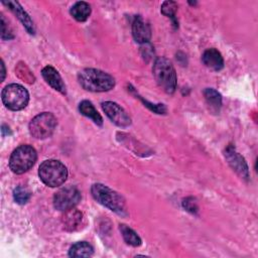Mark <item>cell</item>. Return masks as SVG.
<instances>
[{
  "label": "cell",
  "instance_id": "6da1fadb",
  "mask_svg": "<svg viewBox=\"0 0 258 258\" xmlns=\"http://www.w3.org/2000/svg\"><path fill=\"white\" fill-rule=\"evenodd\" d=\"M80 85L90 92H107L114 88L115 79L101 70L84 69L78 74Z\"/></svg>",
  "mask_w": 258,
  "mask_h": 258
},
{
  "label": "cell",
  "instance_id": "7a4b0ae2",
  "mask_svg": "<svg viewBox=\"0 0 258 258\" xmlns=\"http://www.w3.org/2000/svg\"><path fill=\"white\" fill-rule=\"evenodd\" d=\"M91 192L99 204L108 208L110 211L120 216L127 215L125 200L117 191L102 183H95L91 187Z\"/></svg>",
  "mask_w": 258,
  "mask_h": 258
},
{
  "label": "cell",
  "instance_id": "3957f363",
  "mask_svg": "<svg viewBox=\"0 0 258 258\" xmlns=\"http://www.w3.org/2000/svg\"><path fill=\"white\" fill-rule=\"evenodd\" d=\"M153 76L157 85L167 94H172L176 88V74L172 63L166 57H158L153 64Z\"/></svg>",
  "mask_w": 258,
  "mask_h": 258
},
{
  "label": "cell",
  "instance_id": "277c9868",
  "mask_svg": "<svg viewBox=\"0 0 258 258\" xmlns=\"http://www.w3.org/2000/svg\"><path fill=\"white\" fill-rule=\"evenodd\" d=\"M38 175L44 184L50 187H55L66 181L68 177V169L60 161L48 159L39 165Z\"/></svg>",
  "mask_w": 258,
  "mask_h": 258
},
{
  "label": "cell",
  "instance_id": "5b68a950",
  "mask_svg": "<svg viewBox=\"0 0 258 258\" xmlns=\"http://www.w3.org/2000/svg\"><path fill=\"white\" fill-rule=\"evenodd\" d=\"M36 158V150L28 144H23L12 152L9 159V167L14 173L21 174L33 166Z\"/></svg>",
  "mask_w": 258,
  "mask_h": 258
},
{
  "label": "cell",
  "instance_id": "8992f818",
  "mask_svg": "<svg viewBox=\"0 0 258 258\" xmlns=\"http://www.w3.org/2000/svg\"><path fill=\"white\" fill-rule=\"evenodd\" d=\"M1 98L6 108L12 111H19L27 106L29 94L23 86L10 84L2 90Z\"/></svg>",
  "mask_w": 258,
  "mask_h": 258
},
{
  "label": "cell",
  "instance_id": "52a82bcc",
  "mask_svg": "<svg viewBox=\"0 0 258 258\" xmlns=\"http://www.w3.org/2000/svg\"><path fill=\"white\" fill-rule=\"evenodd\" d=\"M57 125L56 118L49 112L35 116L29 123V133L36 139H45L53 133Z\"/></svg>",
  "mask_w": 258,
  "mask_h": 258
},
{
  "label": "cell",
  "instance_id": "ba28073f",
  "mask_svg": "<svg viewBox=\"0 0 258 258\" xmlns=\"http://www.w3.org/2000/svg\"><path fill=\"white\" fill-rule=\"evenodd\" d=\"M81 201V192L75 186H66L53 197V206L56 210L66 212L75 208Z\"/></svg>",
  "mask_w": 258,
  "mask_h": 258
},
{
  "label": "cell",
  "instance_id": "9c48e42d",
  "mask_svg": "<svg viewBox=\"0 0 258 258\" xmlns=\"http://www.w3.org/2000/svg\"><path fill=\"white\" fill-rule=\"evenodd\" d=\"M102 109L108 118L117 126L125 128L131 124V118L127 112L117 103L112 101H106L102 103Z\"/></svg>",
  "mask_w": 258,
  "mask_h": 258
},
{
  "label": "cell",
  "instance_id": "30bf717a",
  "mask_svg": "<svg viewBox=\"0 0 258 258\" xmlns=\"http://www.w3.org/2000/svg\"><path fill=\"white\" fill-rule=\"evenodd\" d=\"M225 157L229 163V165L235 170V172L242 178L248 180L249 179V169L248 165L243 156H241L235 149L233 145H229L225 149Z\"/></svg>",
  "mask_w": 258,
  "mask_h": 258
},
{
  "label": "cell",
  "instance_id": "8fae6325",
  "mask_svg": "<svg viewBox=\"0 0 258 258\" xmlns=\"http://www.w3.org/2000/svg\"><path fill=\"white\" fill-rule=\"evenodd\" d=\"M132 35L136 42L145 44L150 40L151 29L141 16H135L132 23Z\"/></svg>",
  "mask_w": 258,
  "mask_h": 258
},
{
  "label": "cell",
  "instance_id": "7c38bea8",
  "mask_svg": "<svg viewBox=\"0 0 258 258\" xmlns=\"http://www.w3.org/2000/svg\"><path fill=\"white\" fill-rule=\"evenodd\" d=\"M41 75L44 79V81L55 91L66 95L67 94V89H66V85L60 77V75L58 74V72L50 66H46L42 69L41 71Z\"/></svg>",
  "mask_w": 258,
  "mask_h": 258
},
{
  "label": "cell",
  "instance_id": "4fadbf2b",
  "mask_svg": "<svg viewBox=\"0 0 258 258\" xmlns=\"http://www.w3.org/2000/svg\"><path fill=\"white\" fill-rule=\"evenodd\" d=\"M3 4L6 5L7 7H9V9L17 16V18L21 21V23L23 24L25 29L28 31V33H30V34L35 33V27H34L33 21L31 20L30 16L26 13V11L22 8V6L18 2H16V1H4Z\"/></svg>",
  "mask_w": 258,
  "mask_h": 258
},
{
  "label": "cell",
  "instance_id": "5bb4252c",
  "mask_svg": "<svg viewBox=\"0 0 258 258\" xmlns=\"http://www.w3.org/2000/svg\"><path fill=\"white\" fill-rule=\"evenodd\" d=\"M203 63L210 70L219 72L224 68V59L219 50L216 48L207 49L202 56Z\"/></svg>",
  "mask_w": 258,
  "mask_h": 258
},
{
  "label": "cell",
  "instance_id": "9a60e30c",
  "mask_svg": "<svg viewBox=\"0 0 258 258\" xmlns=\"http://www.w3.org/2000/svg\"><path fill=\"white\" fill-rule=\"evenodd\" d=\"M83 224V214L75 208L64 212L62 216V225L67 231H76Z\"/></svg>",
  "mask_w": 258,
  "mask_h": 258
},
{
  "label": "cell",
  "instance_id": "2e32d148",
  "mask_svg": "<svg viewBox=\"0 0 258 258\" xmlns=\"http://www.w3.org/2000/svg\"><path fill=\"white\" fill-rule=\"evenodd\" d=\"M204 97L209 109L213 113H219L222 107V96L213 88H207L204 90Z\"/></svg>",
  "mask_w": 258,
  "mask_h": 258
},
{
  "label": "cell",
  "instance_id": "e0dca14e",
  "mask_svg": "<svg viewBox=\"0 0 258 258\" xmlns=\"http://www.w3.org/2000/svg\"><path fill=\"white\" fill-rule=\"evenodd\" d=\"M79 111L81 112L82 115L90 118L95 124H97L99 126H101L103 124L102 116L99 114V112L96 110V108L90 101H88V100L82 101L79 105Z\"/></svg>",
  "mask_w": 258,
  "mask_h": 258
},
{
  "label": "cell",
  "instance_id": "ac0fdd59",
  "mask_svg": "<svg viewBox=\"0 0 258 258\" xmlns=\"http://www.w3.org/2000/svg\"><path fill=\"white\" fill-rule=\"evenodd\" d=\"M70 12L77 21L84 22L89 18L91 14V6L87 2L79 1L72 6Z\"/></svg>",
  "mask_w": 258,
  "mask_h": 258
},
{
  "label": "cell",
  "instance_id": "d6986e66",
  "mask_svg": "<svg viewBox=\"0 0 258 258\" xmlns=\"http://www.w3.org/2000/svg\"><path fill=\"white\" fill-rule=\"evenodd\" d=\"M94 254V249L89 243L82 241L74 244L69 250L70 257H90Z\"/></svg>",
  "mask_w": 258,
  "mask_h": 258
},
{
  "label": "cell",
  "instance_id": "ffe728a7",
  "mask_svg": "<svg viewBox=\"0 0 258 258\" xmlns=\"http://www.w3.org/2000/svg\"><path fill=\"white\" fill-rule=\"evenodd\" d=\"M119 229H120V232L122 234L124 241L128 245L133 246V247H137V246L141 245V238L138 236V234L133 229H131L130 227L123 225V224L120 225Z\"/></svg>",
  "mask_w": 258,
  "mask_h": 258
},
{
  "label": "cell",
  "instance_id": "44dd1931",
  "mask_svg": "<svg viewBox=\"0 0 258 258\" xmlns=\"http://www.w3.org/2000/svg\"><path fill=\"white\" fill-rule=\"evenodd\" d=\"M30 196H31V192L26 187L21 185L15 187L13 190V199L19 205L26 204L29 201Z\"/></svg>",
  "mask_w": 258,
  "mask_h": 258
},
{
  "label": "cell",
  "instance_id": "7402d4cb",
  "mask_svg": "<svg viewBox=\"0 0 258 258\" xmlns=\"http://www.w3.org/2000/svg\"><path fill=\"white\" fill-rule=\"evenodd\" d=\"M16 74L21 80H23V82H26L28 84H32L35 80L34 76L29 71V69L25 66V63H18L16 68Z\"/></svg>",
  "mask_w": 258,
  "mask_h": 258
},
{
  "label": "cell",
  "instance_id": "603a6c76",
  "mask_svg": "<svg viewBox=\"0 0 258 258\" xmlns=\"http://www.w3.org/2000/svg\"><path fill=\"white\" fill-rule=\"evenodd\" d=\"M177 10V4L174 1H165L161 5V12L163 15L174 19L175 12Z\"/></svg>",
  "mask_w": 258,
  "mask_h": 258
},
{
  "label": "cell",
  "instance_id": "cb8c5ba5",
  "mask_svg": "<svg viewBox=\"0 0 258 258\" xmlns=\"http://www.w3.org/2000/svg\"><path fill=\"white\" fill-rule=\"evenodd\" d=\"M14 37L12 30L10 29L9 25L7 24L3 15H1V38L3 40H9Z\"/></svg>",
  "mask_w": 258,
  "mask_h": 258
},
{
  "label": "cell",
  "instance_id": "d4e9b609",
  "mask_svg": "<svg viewBox=\"0 0 258 258\" xmlns=\"http://www.w3.org/2000/svg\"><path fill=\"white\" fill-rule=\"evenodd\" d=\"M182 206H183V208L187 212H189L191 214H197L198 211H199V207H198L197 201H196V199H194L191 197L184 199L183 202H182Z\"/></svg>",
  "mask_w": 258,
  "mask_h": 258
},
{
  "label": "cell",
  "instance_id": "484cf974",
  "mask_svg": "<svg viewBox=\"0 0 258 258\" xmlns=\"http://www.w3.org/2000/svg\"><path fill=\"white\" fill-rule=\"evenodd\" d=\"M140 98V100L145 104V106L146 107H148L151 111H153V112H155V113H157V114H164L165 112H166V108H165V106L163 105V104H151V103H149V102H147L146 100H144L143 98H141V97H139Z\"/></svg>",
  "mask_w": 258,
  "mask_h": 258
},
{
  "label": "cell",
  "instance_id": "4316f807",
  "mask_svg": "<svg viewBox=\"0 0 258 258\" xmlns=\"http://www.w3.org/2000/svg\"><path fill=\"white\" fill-rule=\"evenodd\" d=\"M1 68H2V78H1V81H3L4 78H5V67H4L3 60L1 61Z\"/></svg>",
  "mask_w": 258,
  "mask_h": 258
}]
</instances>
